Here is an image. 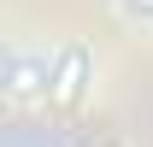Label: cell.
Here are the masks:
<instances>
[{
    "label": "cell",
    "mask_w": 153,
    "mask_h": 147,
    "mask_svg": "<svg viewBox=\"0 0 153 147\" xmlns=\"http://www.w3.org/2000/svg\"><path fill=\"white\" fill-rule=\"evenodd\" d=\"M94 71H100L94 47H88V41H65V47L47 59V106H59V112L82 106V100L94 94Z\"/></svg>",
    "instance_id": "6da1fadb"
},
{
    "label": "cell",
    "mask_w": 153,
    "mask_h": 147,
    "mask_svg": "<svg viewBox=\"0 0 153 147\" xmlns=\"http://www.w3.org/2000/svg\"><path fill=\"white\" fill-rule=\"evenodd\" d=\"M124 6V18H135V24H153V0H118Z\"/></svg>",
    "instance_id": "3957f363"
},
{
    "label": "cell",
    "mask_w": 153,
    "mask_h": 147,
    "mask_svg": "<svg viewBox=\"0 0 153 147\" xmlns=\"http://www.w3.org/2000/svg\"><path fill=\"white\" fill-rule=\"evenodd\" d=\"M0 53H6V47H0Z\"/></svg>",
    "instance_id": "277c9868"
},
{
    "label": "cell",
    "mask_w": 153,
    "mask_h": 147,
    "mask_svg": "<svg viewBox=\"0 0 153 147\" xmlns=\"http://www.w3.org/2000/svg\"><path fill=\"white\" fill-rule=\"evenodd\" d=\"M0 100H47V59L41 53H0Z\"/></svg>",
    "instance_id": "7a4b0ae2"
}]
</instances>
